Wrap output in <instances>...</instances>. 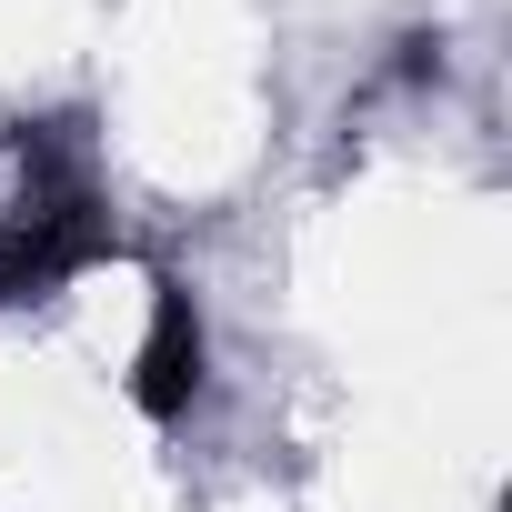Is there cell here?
Wrapping results in <instances>:
<instances>
[{"mask_svg": "<svg viewBox=\"0 0 512 512\" xmlns=\"http://www.w3.org/2000/svg\"><path fill=\"white\" fill-rule=\"evenodd\" d=\"M201 372H211L201 312H191L181 282H161V302H151V342H141V362H131V402H141L151 422H181V412L201 402Z\"/></svg>", "mask_w": 512, "mask_h": 512, "instance_id": "2", "label": "cell"}, {"mask_svg": "<svg viewBox=\"0 0 512 512\" xmlns=\"http://www.w3.org/2000/svg\"><path fill=\"white\" fill-rule=\"evenodd\" d=\"M101 251H111V211H101V191L71 201V211H51V221L0 231V312H11V302H51L71 272L101 262Z\"/></svg>", "mask_w": 512, "mask_h": 512, "instance_id": "1", "label": "cell"}]
</instances>
